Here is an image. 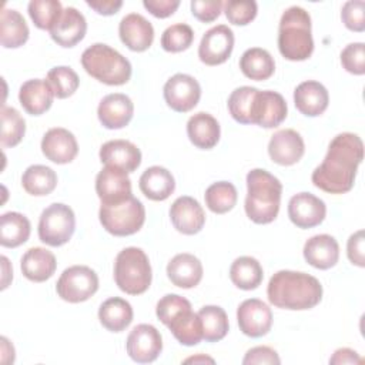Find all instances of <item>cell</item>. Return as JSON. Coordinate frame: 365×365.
I'll use <instances>...</instances> for the list:
<instances>
[{
  "label": "cell",
  "instance_id": "4316f807",
  "mask_svg": "<svg viewBox=\"0 0 365 365\" xmlns=\"http://www.w3.org/2000/svg\"><path fill=\"white\" fill-rule=\"evenodd\" d=\"M54 93L47 80L31 78L24 81L19 90V101L26 113L40 115L53 104Z\"/></svg>",
  "mask_w": 365,
  "mask_h": 365
},
{
  "label": "cell",
  "instance_id": "5bb4252c",
  "mask_svg": "<svg viewBox=\"0 0 365 365\" xmlns=\"http://www.w3.org/2000/svg\"><path fill=\"white\" fill-rule=\"evenodd\" d=\"M287 101L279 93L258 90L251 107V124L264 128L278 127L287 118Z\"/></svg>",
  "mask_w": 365,
  "mask_h": 365
},
{
  "label": "cell",
  "instance_id": "e575fe53",
  "mask_svg": "<svg viewBox=\"0 0 365 365\" xmlns=\"http://www.w3.org/2000/svg\"><path fill=\"white\" fill-rule=\"evenodd\" d=\"M31 225L26 215L9 211L0 217V244L6 248H16L30 237Z\"/></svg>",
  "mask_w": 365,
  "mask_h": 365
},
{
  "label": "cell",
  "instance_id": "8992f818",
  "mask_svg": "<svg viewBox=\"0 0 365 365\" xmlns=\"http://www.w3.org/2000/svg\"><path fill=\"white\" fill-rule=\"evenodd\" d=\"M151 265L147 254L138 247L121 250L114 262L117 287L128 295H140L151 285Z\"/></svg>",
  "mask_w": 365,
  "mask_h": 365
},
{
  "label": "cell",
  "instance_id": "b9f144b4",
  "mask_svg": "<svg viewBox=\"0 0 365 365\" xmlns=\"http://www.w3.org/2000/svg\"><path fill=\"white\" fill-rule=\"evenodd\" d=\"M258 88L242 86L235 88L228 97V111L240 124H251V107Z\"/></svg>",
  "mask_w": 365,
  "mask_h": 365
},
{
  "label": "cell",
  "instance_id": "d6986e66",
  "mask_svg": "<svg viewBox=\"0 0 365 365\" xmlns=\"http://www.w3.org/2000/svg\"><path fill=\"white\" fill-rule=\"evenodd\" d=\"M118 36L131 51H145L154 41L153 24L138 13L124 16L118 24Z\"/></svg>",
  "mask_w": 365,
  "mask_h": 365
},
{
  "label": "cell",
  "instance_id": "30bf717a",
  "mask_svg": "<svg viewBox=\"0 0 365 365\" xmlns=\"http://www.w3.org/2000/svg\"><path fill=\"white\" fill-rule=\"evenodd\" d=\"M167 106L177 113L191 111L200 101V83L190 74L177 73L167 80L163 88Z\"/></svg>",
  "mask_w": 365,
  "mask_h": 365
},
{
  "label": "cell",
  "instance_id": "836d02e7",
  "mask_svg": "<svg viewBox=\"0 0 365 365\" xmlns=\"http://www.w3.org/2000/svg\"><path fill=\"white\" fill-rule=\"evenodd\" d=\"M240 68L247 78L264 81L274 74L275 61L265 48L251 47L242 53L240 58Z\"/></svg>",
  "mask_w": 365,
  "mask_h": 365
},
{
  "label": "cell",
  "instance_id": "8fae6325",
  "mask_svg": "<svg viewBox=\"0 0 365 365\" xmlns=\"http://www.w3.org/2000/svg\"><path fill=\"white\" fill-rule=\"evenodd\" d=\"M125 348L133 361L148 364L160 356L163 351V338L154 325L138 324L130 331Z\"/></svg>",
  "mask_w": 365,
  "mask_h": 365
},
{
  "label": "cell",
  "instance_id": "ba28073f",
  "mask_svg": "<svg viewBox=\"0 0 365 365\" xmlns=\"http://www.w3.org/2000/svg\"><path fill=\"white\" fill-rule=\"evenodd\" d=\"M76 230L74 211L61 202L43 210L38 220V238L50 247H61L70 241Z\"/></svg>",
  "mask_w": 365,
  "mask_h": 365
},
{
  "label": "cell",
  "instance_id": "db71d44e",
  "mask_svg": "<svg viewBox=\"0 0 365 365\" xmlns=\"http://www.w3.org/2000/svg\"><path fill=\"white\" fill-rule=\"evenodd\" d=\"M329 364L341 365V364H362V358L356 354V351L351 348H339L329 358Z\"/></svg>",
  "mask_w": 365,
  "mask_h": 365
},
{
  "label": "cell",
  "instance_id": "1f68e13d",
  "mask_svg": "<svg viewBox=\"0 0 365 365\" xmlns=\"http://www.w3.org/2000/svg\"><path fill=\"white\" fill-rule=\"evenodd\" d=\"M133 315L131 304L118 297L106 299L98 308V319L101 325L111 332L124 331L131 324Z\"/></svg>",
  "mask_w": 365,
  "mask_h": 365
},
{
  "label": "cell",
  "instance_id": "6f0895ef",
  "mask_svg": "<svg viewBox=\"0 0 365 365\" xmlns=\"http://www.w3.org/2000/svg\"><path fill=\"white\" fill-rule=\"evenodd\" d=\"M184 362H185V364H188V362H194V364H198V362H202V364L210 362V364H214V359H212V358H210V356H207V355L198 354V355H195V356H190V358H187Z\"/></svg>",
  "mask_w": 365,
  "mask_h": 365
},
{
  "label": "cell",
  "instance_id": "7402d4cb",
  "mask_svg": "<svg viewBox=\"0 0 365 365\" xmlns=\"http://www.w3.org/2000/svg\"><path fill=\"white\" fill-rule=\"evenodd\" d=\"M98 155L104 165L120 168L127 174L135 171L141 164L140 148L128 140H110L104 143Z\"/></svg>",
  "mask_w": 365,
  "mask_h": 365
},
{
  "label": "cell",
  "instance_id": "cb8c5ba5",
  "mask_svg": "<svg viewBox=\"0 0 365 365\" xmlns=\"http://www.w3.org/2000/svg\"><path fill=\"white\" fill-rule=\"evenodd\" d=\"M328 90L319 81H302L294 90V104L297 110L307 117L321 115L328 108Z\"/></svg>",
  "mask_w": 365,
  "mask_h": 365
},
{
  "label": "cell",
  "instance_id": "83f0119b",
  "mask_svg": "<svg viewBox=\"0 0 365 365\" xmlns=\"http://www.w3.org/2000/svg\"><path fill=\"white\" fill-rule=\"evenodd\" d=\"M20 268L27 279L43 282L53 277L57 268V261L51 251L41 247H33L23 254Z\"/></svg>",
  "mask_w": 365,
  "mask_h": 365
},
{
  "label": "cell",
  "instance_id": "f5cc1de1",
  "mask_svg": "<svg viewBox=\"0 0 365 365\" xmlns=\"http://www.w3.org/2000/svg\"><path fill=\"white\" fill-rule=\"evenodd\" d=\"M88 7H91L96 13L103 14V16H113L115 14L121 6V0H87L86 1Z\"/></svg>",
  "mask_w": 365,
  "mask_h": 365
},
{
  "label": "cell",
  "instance_id": "9f6ffc18",
  "mask_svg": "<svg viewBox=\"0 0 365 365\" xmlns=\"http://www.w3.org/2000/svg\"><path fill=\"white\" fill-rule=\"evenodd\" d=\"M1 267H3V278H1V289H6L9 287V282L11 281L13 278V269H11V265L7 259V257H1Z\"/></svg>",
  "mask_w": 365,
  "mask_h": 365
},
{
  "label": "cell",
  "instance_id": "44dd1931",
  "mask_svg": "<svg viewBox=\"0 0 365 365\" xmlns=\"http://www.w3.org/2000/svg\"><path fill=\"white\" fill-rule=\"evenodd\" d=\"M134 114V104L131 98L123 93L107 94L98 104L97 115L103 127L108 130H118L125 127Z\"/></svg>",
  "mask_w": 365,
  "mask_h": 365
},
{
  "label": "cell",
  "instance_id": "ee69618b",
  "mask_svg": "<svg viewBox=\"0 0 365 365\" xmlns=\"http://www.w3.org/2000/svg\"><path fill=\"white\" fill-rule=\"evenodd\" d=\"M194 40L192 29L185 23H175L167 27L161 36V47L168 53L187 50Z\"/></svg>",
  "mask_w": 365,
  "mask_h": 365
},
{
  "label": "cell",
  "instance_id": "7dc6e473",
  "mask_svg": "<svg viewBox=\"0 0 365 365\" xmlns=\"http://www.w3.org/2000/svg\"><path fill=\"white\" fill-rule=\"evenodd\" d=\"M365 3L364 0H349L342 6L341 19L346 29L352 31H364L365 30Z\"/></svg>",
  "mask_w": 365,
  "mask_h": 365
},
{
  "label": "cell",
  "instance_id": "3957f363",
  "mask_svg": "<svg viewBox=\"0 0 365 365\" xmlns=\"http://www.w3.org/2000/svg\"><path fill=\"white\" fill-rule=\"evenodd\" d=\"M282 184L271 173L254 168L247 174L245 214L255 224L272 222L281 205Z\"/></svg>",
  "mask_w": 365,
  "mask_h": 365
},
{
  "label": "cell",
  "instance_id": "bcb514c9",
  "mask_svg": "<svg viewBox=\"0 0 365 365\" xmlns=\"http://www.w3.org/2000/svg\"><path fill=\"white\" fill-rule=\"evenodd\" d=\"M341 64L348 73L362 76L365 73V44L358 41L345 46L341 51Z\"/></svg>",
  "mask_w": 365,
  "mask_h": 365
},
{
  "label": "cell",
  "instance_id": "d590c367",
  "mask_svg": "<svg viewBox=\"0 0 365 365\" xmlns=\"http://www.w3.org/2000/svg\"><path fill=\"white\" fill-rule=\"evenodd\" d=\"M230 278L237 288L251 291L258 288L262 282L264 271L257 258L242 255L232 261L230 267Z\"/></svg>",
  "mask_w": 365,
  "mask_h": 365
},
{
  "label": "cell",
  "instance_id": "7a4b0ae2",
  "mask_svg": "<svg viewBox=\"0 0 365 365\" xmlns=\"http://www.w3.org/2000/svg\"><path fill=\"white\" fill-rule=\"evenodd\" d=\"M267 297L277 308L291 311L311 309L322 299V285L307 272L281 269L271 277Z\"/></svg>",
  "mask_w": 365,
  "mask_h": 365
},
{
  "label": "cell",
  "instance_id": "d6a6232c",
  "mask_svg": "<svg viewBox=\"0 0 365 365\" xmlns=\"http://www.w3.org/2000/svg\"><path fill=\"white\" fill-rule=\"evenodd\" d=\"M29 26L24 17L13 9L4 7L0 16V43L6 48H17L29 40Z\"/></svg>",
  "mask_w": 365,
  "mask_h": 365
},
{
  "label": "cell",
  "instance_id": "5b68a950",
  "mask_svg": "<svg viewBox=\"0 0 365 365\" xmlns=\"http://www.w3.org/2000/svg\"><path fill=\"white\" fill-rule=\"evenodd\" d=\"M81 66L87 74L107 86H123L131 77L130 61L104 43L87 47L81 54Z\"/></svg>",
  "mask_w": 365,
  "mask_h": 365
},
{
  "label": "cell",
  "instance_id": "f546056e",
  "mask_svg": "<svg viewBox=\"0 0 365 365\" xmlns=\"http://www.w3.org/2000/svg\"><path fill=\"white\" fill-rule=\"evenodd\" d=\"M141 192L153 201L167 200L175 190V180L173 174L160 165L148 167L138 181Z\"/></svg>",
  "mask_w": 365,
  "mask_h": 365
},
{
  "label": "cell",
  "instance_id": "ab89813d",
  "mask_svg": "<svg viewBox=\"0 0 365 365\" xmlns=\"http://www.w3.org/2000/svg\"><path fill=\"white\" fill-rule=\"evenodd\" d=\"M1 147L9 148L17 145L26 134V121L21 114L13 108L1 107Z\"/></svg>",
  "mask_w": 365,
  "mask_h": 365
},
{
  "label": "cell",
  "instance_id": "2e32d148",
  "mask_svg": "<svg viewBox=\"0 0 365 365\" xmlns=\"http://www.w3.org/2000/svg\"><path fill=\"white\" fill-rule=\"evenodd\" d=\"M96 192L101 204H115L133 195L131 181L125 171L104 165L96 177Z\"/></svg>",
  "mask_w": 365,
  "mask_h": 365
},
{
  "label": "cell",
  "instance_id": "60d3db41",
  "mask_svg": "<svg viewBox=\"0 0 365 365\" xmlns=\"http://www.w3.org/2000/svg\"><path fill=\"white\" fill-rule=\"evenodd\" d=\"M63 6L57 0H31L27 11L34 26L41 30H51L63 13Z\"/></svg>",
  "mask_w": 365,
  "mask_h": 365
},
{
  "label": "cell",
  "instance_id": "52a82bcc",
  "mask_svg": "<svg viewBox=\"0 0 365 365\" xmlns=\"http://www.w3.org/2000/svg\"><path fill=\"white\" fill-rule=\"evenodd\" d=\"M98 218L103 228L115 237L138 232L145 221V208L134 195L115 204H101Z\"/></svg>",
  "mask_w": 365,
  "mask_h": 365
},
{
  "label": "cell",
  "instance_id": "7bdbcfd3",
  "mask_svg": "<svg viewBox=\"0 0 365 365\" xmlns=\"http://www.w3.org/2000/svg\"><path fill=\"white\" fill-rule=\"evenodd\" d=\"M47 83L50 84L54 97L57 98H67L76 93L80 84V78L77 73L67 66H57L53 67L47 73Z\"/></svg>",
  "mask_w": 365,
  "mask_h": 365
},
{
  "label": "cell",
  "instance_id": "6da1fadb",
  "mask_svg": "<svg viewBox=\"0 0 365 365\" xmlns=\"http://www.w3.org/2000/svg\"><path fill=\"white\" fill-rule=\"evenodd\" d=\"M364 158V144L354 133L335 135L324 161L312 171V184L329 194H345L355 182L356 171Z\"/></svg>",
  "mask_w": 365,
  "mask_h": 365
},
{
  "label": "cell",
  "instance_id": "603a6c76",
  "mask_svg": "<svg viewBox=\"0 0 365 365\" xmlns=\"http://www.w3.org/2000/svg\"><path fill=\"white\" fill-rule=\"evenodd\" d=\"M86 31L87 21L83 13L74 7H67L50 30V36L61 47H74L84 38Z\"/></svg>",
  "mask_w": 365,
  "mask_h": 365
},
{
  "label": "cell",
  "instance_id": "9a60e30c",
  "mask_svg": "<svg viewBox=\"0 0 365 365\" xmlns=\"http://www.w3.org/2000/svg\"><path fill=\"white\" fill-rule=\"evenodd\" d=\"M325 202L311 192H298L288 202V217L298 228L308 230L317 227L325 220Z\"/></svg>",
  "mask_w": 365,
  "mask_h": 365
},
{
  "label": "cell",
  "instance_id": "f6af8a7d",
  "mask_svg": "<svg viewBox=\"0 0 365 365\" xmlns=\"http://www.w3.org/2000/svg\"><path fill=\"white\" fill-rule=\"evenodd\" d=\"M222 7L228 21L235 26H245L251 23L255 19L258 11V6L254 0H250V1L228 0L224 3Z\"/></svg>",
  "mask_w": 365,
  "mask_h": 365
},
{
  "label": "cell",
  "instance_id": "d4e9b609",
  "mask_svg": "<svg viewBox=\"0 0 365 365\" xmlns=\"http://www.w3.org/2000/svg\"><path fill=\"white\" fill-rule=\"evenodd\" d=\"M305 261L318 269H329L339 259L338 241L328 234H318L304 244Z\"/></svg>",
  "mask_w": 365,
  "mask_h": 365
},
{
  "label": "cell",
  "instance_id": "277c9868",
  "mask_svg": "<svg viewBox=\"0 0 365 365\" xmlns=\"http://www.w3.org/2000/svg\"><path fill=\"white\" fill-rule=\"evenodd\" d=\"M278 50L284 58L302 61L311 57L314 51V38L311 33V16L299 7H288L279 20Z\"/></svg>",
  "mask_w": 365,
  "mask_h": 365
},
{
  "label": "cell",
  "instance_id": "8d00e7d4",
  "mask_svg": "<svg viewBox=\"0 0 365 365\" xmlns=\"http://www.w3.org/2000/svg\"><path fill=\"white\" fill-rule=\"evenodd\" d=\"M21 185L30 195H48L57 185V174L47 165L34 164L27 167L23 173Z\"/></svg>",
  "mask_w": 365,
  "mask_h": 365
},
{
  "label": "cell",
  "instance_id": "11a10c76",
  "mask_svg": "<svg viewBox=\"0 0 365 365\" xmlns=\"http://www.w3.org/2000/svg\"><path fill=\"white\" fill-rule=\"evenodd\" d=\"M1 341V362L3 364H10L14 361V348L10 344V341L6 336L0 338Z\"/></svg>",
  "mask_w": 365,
  "mask_h": 365
},
{
  "label": "cell",
  "instance_id": "9c48e42d",
  "mask_svg": "<svg viewBox=\"0 0 365 365\" xmlns=\"http://www.w3.org/2000/svg\"><path fill=\"white\" fill-rule=\"evenodd\" d=\"M98 289V277L94 269L86 265L66 268L56 284L58 297L67 302L78 304L91 298Z\"/></svg>",
  "mask_w": 365,
  "mask_h": 365
},
{
  "label": "cell",
  "instance_id": "f907efd6",
  "mask_svg": "<svg viewBox=\"0 0 365 365\" xmlns=\"http://www.w3.org/2000/svg\"><path fill=\"white\" fill-rule=\"evenodd\" d=\"M346 255L349 261L356 267H365V252H364V231L359 230L354 232L346 242Z\"/></svg>",
  "mask_w": 365,
  "mask_h": 365
},
{
  "label": "cell",
  "instance_id": "816d5d0a",
  "mask_svg": "<svg viewBox=\"0 0 365 365\" xmlns=\"http://www.w3.org/2000/svg\"><path fill=\"white\" fill-rule=\"evenodd\" d=\"M143 6L158 19H165L178 9L180 0H144Z\"/></svg>",
  "mask_w": 365,
  "mask_h": 365
},
{
  "label": "cell",
  "instance_id": "c3c4849f",
  "mask_svg": "<svg viewBox=\"0 0 365 365\" xmlns=\"http://www.w3.org/2000/svg\"><path fill=\"white\" fill-rule=\"evenodd\" d=\"M222 6L224 3L221 0H192L191 13L197 20L211 23L220 16Z\"/></svg>",
  "mask_w": 365,
  "mask_h": 365
},
{
  "label": "cell",
  "instance_id": "ffe728a7",
  "mask_svg": "<svg viewBox=\"0 0 365 365\" xmlns=\"http://www.w3.org/2000/svg\"><path fill=\"white\" fill-rule=\"evenodd\" d=\"M41 151L47 160L56 164H67L76 158L78 144L71 131L63 127H54L43 135Z\"/></svg>",
  "mask_w": 365,
  "mask_h": 365
},
{
  "label": "cell",
  "instance_id": "484cf974",
  "mask_svg": "<svg viewBox=\"0 0 365 365\" xmlns=\"http://www.w3.org/2000/svg\"><path fill=\"white\" fill-rule=\"evenodd\" d=\"M202 264L201 261L188 252H181L173 257L167 265L168 279L180 288H194L202 279Z\"/></svg>",
  "mask_w": 365,
  "mask_h": 365
},
{
  "label": "cell",
  "instance_id": "4fadbf2b",
  "mask_svg": "<svg viewBox=\"0 0 365 365\" xmlns=\"http://www.w3.org/2000/svg\"><path fill=\"white\" fill-rule=\"evenodd\" d=\"M237 321L240 331L251 338L267 335L272 327L271 308L258 298L242 301L237 309Z\"/></svg>",
  "mask_w": 365,
  "mask_h": 365
},
{
  "label": "cell",
  "instance_id": "ac0fdd59",
  "mask_svg": "<svg viewBox=\"0 0 365 365\" xmlns=\"http://www.w3.org/2000/svg\"><path fill=\"white\" fill-rule=\"evenodd\" d=\"M170 220L178 232L184 235H194L202 230L205 224V214L195 198L182 195L171 204Z\"/></svg>",
  "mask_w": 365,
  "mask_h": 365
},
{
  "label": "cell",
  "instance_id": "681fc988",
  "mask_svg": "<svg viewBox=\"0 0 365 365\" xmlns=\"http://www.w3.org/2000/svg\"><path fill=\"white\" fill-rule=\"evenodd\" d=\"M242 364L244 365H261V364L279 365L281 359L275 349H272L271 346L259 345V346H254L247 351V354L242 359Z\"/></svg>",
  "mask_w": 365,
  "mask_h": 365
},
{
  "label": "cell",
  "instance_id": "e0dca14e",
  "mask_svg": "<svg viewBox=\"0 0 365 365\" xmlns=\"http://www.w3.org/2000/svg\"><path fill=\"white\" fill-rule=\"evenodd\" d=\"M305 153V144L301 134L292 128L278 130L268 143L269 158L279 165L297 164Z\"/></svg>",
  "mask_w": 365,
  "mask_h": 365
},
{
  "label": "cell",
  "instance_id": "74e56055",
  "mask_svg": "<svg viewBox=\"0 0 365 365\" xmlns=\"http://www.w3.org/2000/svg\"><path fill=\"white\" fill-rule=\"evenodd\" d=\"M202 327V339L207 342H217L225 338L228 334V317L227 312L218 305H205L198 311Z\"/></svg>",
  "mask_w": 365,
  "mask_h": 365
},
{
  "label": "cell",
  "instance_id": "f35d334b",
  "mask_svg": "<svg viewBox=\"0 0 365 365\" xmlns=\"http://www.w3.org/2000/svg\"><path fill=\"white\" fill-rule=\"evenodd\" d=\"M204 198L210 211L215 214H225L237 204L238 192L232 182L217 181L205 190Z\"/></svg>",
  "mask_w": 365,
  "mask_h": 365
},
{
  "label": "cell",
  "instance_id": "4dcf8cb0",
  "mask_svg": "<svg viewBox=\"0 0 365 365\" xmlns=\"http://www.w3.org/2000/svg\"><path fill=\"white\" fill-rule=\"evenodd\" d=\"M173 332L174 338L185 346H194L202 339V327L198 312H192L191 307H187L177 312L165 325Z\"/></svg>",
  "mask_w": 365,
  "mask_h": 365
},
{
  "label": "cell",
  "instance_id": "7c38bea8",
  "mask_svg": "<svg viewBox=\"0 0 365 365\" xmlns=\"http://www.w3.org/2000/svg\"><path fill=\"white\" fill-rule=\"evenodd\" d=\"M234 48V33L225 24L211 27L198 46V57L207 66H218L228 60Z\"/></svg>",
  "mask_w": 365,
  "mask_h": 365
},
{
  "label": "cell",
  "instance_id": "f1b7e54d",
  "mask_svg": "<svg viewBox=\"0 0 365 365\" xmlns=\"http://www.w3.org/2000/svg\"><path fill=\"white\" fill-rule=\"evenodd\" d=\"M220 124L215 117L200 111L187 121V135L190 141L201 150H211L220 141Z\"/></svg>",
  "mask_w": 365,
  "mask_h": 365
}]
</instances>
